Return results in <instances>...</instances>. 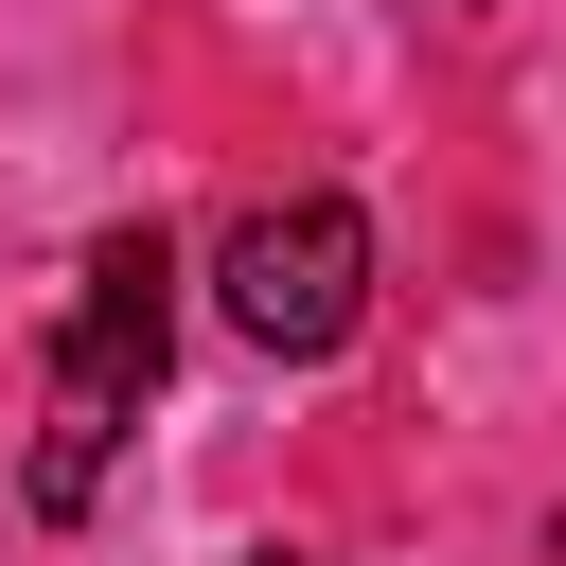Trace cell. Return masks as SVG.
Wrapping results in <instances>:
<instances>
[{"mask_svg":"<svg viewBox=\"0 0 566 566\" xmlns=\"http://www.w3.org/2000/svg\"><path fill=\"white\" fill-rule=\"evenodd\" d=\"M159 354H177V248L159 230H106L88 283H71V336H53V407H35V513H88L124 424L159 407Z\"/></svg>","mask_w":566,"mask_h":566,"instance_id":"6da1fadb","label":"cell"},{"mask_svg":"<svg viewBox=\"0 0 566 566\" xmlns=\"http://www.w3.org/2000/svg\"><path fill=\"white\" fill-rule=\"evenodd\" d=\"M212 301H230L248 354H354V318H371V212L354 195H265L212 248Z\"/></svg>","mask_w":566,"mask_h":566,"instance_id":"7a4b0ae2","label":"cell"},{"mask_svg":"<svg viewBox=\"0 0 566 566\" xmlns=\"http://www.w3.org/2000/svg\"><path fill=\"white\" fill-rule=\"evenodd\" d=\"M248 566H301V548H248Z\"/></svg>","mask_w":566,"mask_h":566,"instance_id":"3957f363","label":"cell"}]
</instances>
